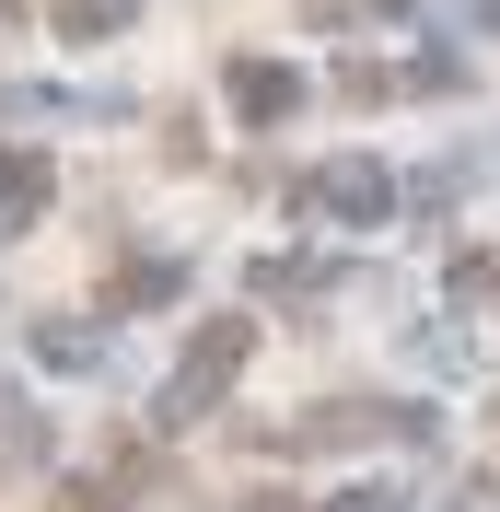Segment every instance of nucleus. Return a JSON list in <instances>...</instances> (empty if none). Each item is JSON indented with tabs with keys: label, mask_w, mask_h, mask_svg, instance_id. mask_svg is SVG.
<instances>
[{
	"label": "nucleus",
	"mask_w": 500,
	"mask_h": 512,
	"mask_svg": "<svg viewBox=\"0 0 500 512\" xmlns=\"http://www.w3.org/2000/svg\"><path fill=\"white\" fill-rule=\"evenodd\" d=\"M256 512H303V501H256Z\"/></svg>",
	"instance_id": "12"
},
{
	"label": "nucleus",
	"mask_w": 500,
	"mask_h": 512,
	"mask_svg": "<svg viewBox=\"0 0 500 512\" xmlns=\"http://www.w3.org/2000/svg\"><path fill=\"white\" fill-rule=\"evenodd\" d=\"M303 210H314V222H349V233H361V222H384V210H396V187H384V163L349 152V163H326V175L303 187Z\"/></svg>",
	"instance_id": "2"
},
{
	"label": "nucleus",
	"mask_w": 500,
	"mask_h": 512,
	"mask_svg": "<svg viewBox=\"0 0 500 512\" xmlns=\"http://www.w3.org/2000/svg\"><path fill=\"white\" fill-rule=\"evenodd\" d=\"M0 419H12V396H0ZM0 454H12V431H0Z\"/></svg>",
	"instance_id": "11"
},
{
	"label": "nucleus",
	"mask_w": 500,
	"mask_h": 512,
	"mask_svg": "<svg viewBox=\"0 0 500 512\" xmlns=\"http://www.w3.org/2000/svg\"><path fill=\"white\" fill-rule=\"evenodd\" d=\"M187 291V268L175 256H140V268H117V303H175Z\"/></svg>",
	"instance_id": "6"
},
{
	"label": "nucleus",
	"mask_w": 500,
	"mask_h": 512,
	"mask_svg": "<svg viewBox=\"0 0 500 512\" xmlns=\"http://www.w3.org/2000/svg\"><path fill=\"white\" fill-rule=\"evenodd\" d=\"M233 105H245L256 128H280L291 105H303V70L291 59H233Z\"/></svg>",
	"instance_id": "3"
},
{
	"label": "nucleus",
	"mask_w": 500,
	"mask_h": 512,
	"mask_svg": "<svg viewBox=\"0 0 500 512\" xmlns=\"http://www.w3.org/2000/svg\"><path fill=\"white\" fill-rule=\"evenodd\" d=\"M338 512H407V501H384V489H361V501H338Z\"/></svg>",
	"instance_id": "10"
},
{
	"label": "nucleus",
	"mask_w": 500,
	"mask_h": 512,
	"mask_svg": "<svg viewBox=\"0 0 500 512\" xmlns=\"http://www.w3.org/2000/svg\"><path fill=\"white\" fill-rule=\"evenodd\" d=\"M245 350H256V326H245V315H221V326H198V338H187V361H175V384H163V431H187V419L210 408L221 384L245 373Z\"/></svg>",
	"instance_id": "1"
},
{
	"label": "nucleus",
	"mask_w": 500,
	"mask_h": 512,
	"mask_svg": "<svg viewBox=\"0 0 500 512\" xmlns=\"http://www.w3.org/2000/svg\"><path fill=\"white\" fill-rule=\"evenodd\" d=\"M489 291H500V245H466L454 256V303H489Z\"/></svg>",
	"instance_id": "8"
},
{
	"label": "nucleus",
	"mask_w": 500,
	"mask_h": 512,
	"mask_svg": "<svg viewBox=\"0 0 500 512\" xmlns=\"http://www.w3.org/2000/svg\"><path fill=\"white\" fill-rule=\"evenodd\" d=\"M35 361H59V373H94V361H105V338H94L82 315H47V326H35Z\"/></svg>",
	"instance_id": "5"
},
{
	"label": "nucleus",
	"mask_w": 500,
	"mask_h": 512,
	"mask_svg": "<svg viewBox=\"0 0 500 512\" xmlns=\"http://www.w3.org/2000/svg\"><path fill=\"white\" fill-rule=\"evenodd\" d=\"M303 12H314V24H349V12H361V0H303Z\"/></svg>",
	"instance_id": "9"
},
{
	"label": "nucleus",
	"mask_w": 500,
	"mask_h": 512,
	"mask_svg": "<svg viewBox=\"0 0 500 512\" xmlns=\"http://www.w3.org/2000/svg\"><path fill=\"white\" fill-rule=\"evenodd\" d=\"M128 24V0H59V35L70 47H94V35H117Z\"/></svg>",
	"instance_id": "7"
},
{
	"label": "nucleus",
	"mask_w": 500,
	"mask_h": 512,
	"mask_svg": "<svg viewBox=\"0 0 500 512\" xmlns=\"http://www.w3.org/2000/svg\"><path fill=\"white\" fill-rule=\"evenodd\" d=\"M47 187H59V175H47V152H0V233H24L35 210H47Z\"/></svg>",
	"instance_id": "4"
}]
</instances>
